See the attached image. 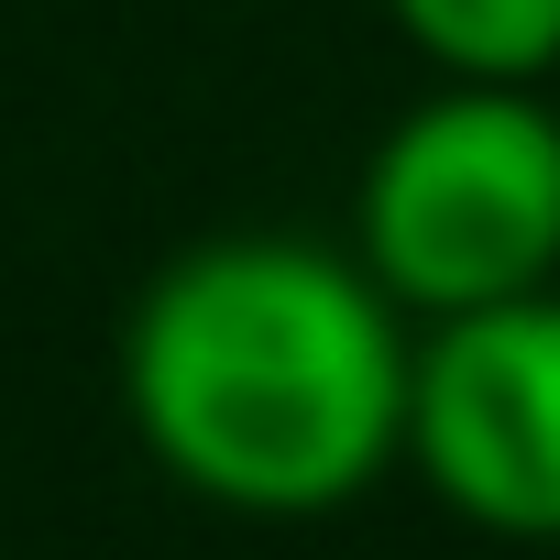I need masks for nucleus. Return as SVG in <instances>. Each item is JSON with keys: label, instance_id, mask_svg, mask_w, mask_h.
Returning <instances> with one entry per match:
<instances>
[{"label": "nucleus", "instance_id": "nucleus-1", "mask_svg": "<svg viewBox=\"0 0 560 560\" xmlns=\"http://www.w3.org/2000/svg\"><path fill=\"white\" fill-rule=\"evenodd\" d=\"M418 319L319 231H209L121 319V418L143 462L242 527H319L407 451Z\"/></svg>", "mask_w": 560, "mask_h": 560}, {"label": "nucleus", "instance_id": "nucleus-2", "mask_svg": "<svg viewBox=\"0 0 560 560\" xmlns=\"http://www.w3.org/2000/svg\"><path fill=\"white\" fill-rule=\"evenodd\" d=\"M341 242L407 319L560 287V100L440 78L374 132Z\"/></svg>", "mask_w": 560, "mask_h": 560}, {"label": "nucleus", "instance_id": "nucleus-3", "mask_svg": "<svg viewBox=\"0 0 560 560\" xmlns=\"http://www.w3.org/2000/svg\"><path fill=\"white\" fill-rule=\"evenodd\" d=\"M396 472L472 538L560 549V287L418 319Z\"/></svg>", "mask_w": 560, "mask_h": 560}, {"label": "nucleus", "instance_id": "nucleus-4", "mask_svg": "<svg viewBox=\"0 0 560 560\" xmlns=\"http://www.w3.org/2000/svg\"><path fill=\"white\" fill-rule=\"evenodd\" d=\"M385 23L429 78H472V89L560 78V0H385Z\"/></svg>", "mask_w": 560, "mask_h": 560}, {"label": "nucleus", "instance_id": "nucleus-5", "mask_svg": "<svg viewBox=\"0 0 560 560\" xmlns=\"http://www.w3.org/2000/svg\"><path fill=\"white\" fill-rule=\"evenodd\" d=\"M549 100H560V78H549Z\"/></svg>", "mask_w": 560, "mask_h": 560}]
</instances>
